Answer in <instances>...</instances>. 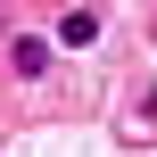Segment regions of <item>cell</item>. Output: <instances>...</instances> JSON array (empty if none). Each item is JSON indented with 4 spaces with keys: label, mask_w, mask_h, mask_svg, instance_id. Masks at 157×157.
Wrapping results in <instances>:
<instances>
[{
    "label": "cell",
    "mask_w": 157,
    "mask_h": 157,
    "mask_svg": "<svg viewBox=\"0 0 157 157\" xmlns=\"http://www.w3.org/2000/svg\"><path fill=\"white\" fill-rule=\"evenodd\" d=\"M58 41H66V50H91V41H99V17H91V8H66V17H58Z\"/></svg>",
    "instance_id": "obj_2"
},
{
    "label": "cell",
    "mask_w": 157,
    "mask_h": 157,
    "mask_svg": "<svg viewBox=\"0 0 157 157\" xmlns=\"http://www.w3.org/2000/svg\"><path fill=\"white\" fill-rule=\"evenodd\" d=\"M8 66H17L25 83H33V75H50V41H41V33H17V41H8Z\"/></svg>",
    "instance_id": "obj_1"
}]
</instances>
